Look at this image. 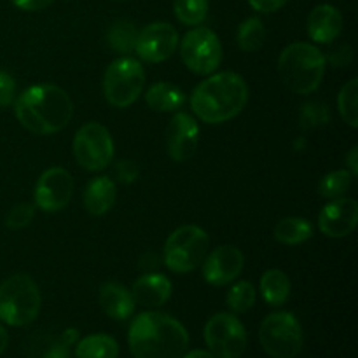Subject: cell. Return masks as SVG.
I'll use <instances>...</instances> for the list:
<instances>
[{"label": "cell", "instance_id": "obj_6", "mask_svg": "<svg viewBox=\"0 0 358 358\" xmlns=\"http://www.w3.org/2000/svg\"><path fill=\"white\" fill-rule=\"evenodd\" d=\"M208 234L198 226H182L168 236L164 243V264L173 273H191L205 261L208 252Z\"/></svg>", "mask_w": 358, "mask_h": 358}, {"label": "cell", "instance_id": "obj_36", "mask_svg": "<svg viewBox=\"0 0 358 358\" xmlns=\"http://www.w3.org/2000/svg\"><path fill=\"white\" fill-rule=\"evenodd\" d=\"M248 3H250L252 9L257 10V13L269 14L282 9L283 6L289 3V0H248Z\"/></svg>", "mask_w": 358, "mask_h": 358}, {"label": "cell", "instance_id": "obj_33", "mask_svg": "<svg viewBox=\"0 0 358 358\" xmlns=\"http://www.w3.org/2000/svg\"><path fill=\"white\" fill-rule=\"evenodd\" d=\"M16 96V80L6 70H0V108L9 107Z\"/></svg>", "mask_w": 358, "mask_h": 358}, {"label": "cell", "instance_id": "obj_15", "mask_svg": "<svg viewBox=\"0 0 358 358\" xmlns=\"http://www.w3.org/2000/svg\"><path fill=\"white\" fill-rule=\"evenodd\" d=\"M358 224V203L352 198L331 199L318 215V229L327 238H346Z\"/></svg>", "mask_w": 358, "mask_h": 358}, {"label": "cell", "instance_id": "obj_26", "mask_svg": "<svg viewBox=\"0 0 358 358\" xmlns=\"http://www.w3.org/2000/svg\"><path fill=\"white\" fill-rule=\"evenodd\" d=\"M238 45L245 52H255L264 45L266 28L259 17H247L238 27Z\"/></svg>", "mask_w": 358, "mask_h": 358}, {"label": "cell", "instance_id": "obj_5", "mask_svg": "<svg viewBox=\"0 0 358 358\" xmlns=\"http://www.w3.org/2000/svg\"><path fill=\"white\" fill-rule=\"evenodd\" d=\"M41 304V290L28 275H14L0 285V320L10 327L30 325Z\"/></svg>", "mask_w": 358, "mask_h": 358}, {"label": "cell", "instance_id": "obj_32", "mask_svg": "<svg viewBox=\"0 0 358 358\" xmlns=\"http://www.w3.org/2000/svg\"><path fill=\"white\" fill-rule=\"evenodd\" d=\"M35 215V206L30 203H20L6 217V226L13 231H20L31 222Z\"/></svg>", "mask_w": 358, "mask_h": 358}, {"label": "cell", "instance_id": "obj_28", "mask_svg": "<svg viewBox=\"0 0 358 358\" xmlns=\"http://www.w3.org/2000/svg\"><path fill=\"white\" fill-rule=\"evenodd\" d=\"M338 108L350 128H358V79H352L341 87L338 96Z\"/></svg>", "mask_w": 358, "mask_h": 358}, {"label": "cell", "instance_id": "obj_29", "mask_svg": "<svg viewBox=\"0 0 358 358\" xmlns=\"http://www.w3.org/2000/svg\"><path fill=\"white\" fill-rule=\"evenodd\" d=\"M173 13L182 24L198 27L206 20L208 0H175Z\"/></svg>", "mask_w": 358, "mask_h": 358}, {"label": "cell", "instance_id": "obj_37", "mask_svg": "<svg viewBox=\"0 0 358 358\" xmlns=\"http://www.w3.org/2000/svg\"><path fill=\"white\" fill-rule=\"evenodd\" d=\"M17 9L28 10V13H35V10H42L45 7L51 6L55 0H10Z\"/></svg>", "mask_w": 358, "mask_h": 358}, {"label": "cell", "instance_id": "obj_38", "mask_svg": "<svg viewBox=\"0 0 358 358\" xmlns=\"http://www.w3.org/2000/svg\"><path fill=\"white\" fill-rule=\"evenodd\" d=\"M42 358H70V350L65 343H58V345H52Z\"/></svg>", "mask_w": 358, "mask_h": 358}, {"label": "cell", "instance_id": "obj_23", "mask_svg": "<svg viewBox=\"0 0 358 358\" xmlns=\"http://www.w3.org/2000/svg\"><path fill=\"white\" fill-rule=\"evenodd\" d=\"M315 233L313 224L301 217H287L275 226V238L283 245H301Z\"/></svg>", "mask_w": 358, "mask_h": 358}, {"label": "cell", "instance_id": "obj_42", "mask_svg": "<svg viewBox=\"0 0 358 358\" xmlns=\"http://www.w3.org/2000/svg\"><path fill=\"white\" fill-rule=\"evenodd\" d=\"M76 338H77V331H73V329L72 331H66L65 334H63V343H65L66 346H70L73 341H76Z\"/></svg>", "mask_w": 358, "mask_h": 358}, {"label": "cell", "instance_id": "obj_16", "mask_svg": "<svg viewBox=\"0 0 358 358\" xmlns=\"http://www.w3.org/2000/svg\"><path fill=\"white\" fill-rule=\"evenodd\" d=\"M199 143V126L192 115L177 112L166 129L168 154L177 163H184L194 156Z\"/></svg>", "mask_w": 358, "mask_h": 358}, {"label": "cell", "instance_id": "obj_40", "mask_svg": "<svg viewBox=\"0 0 358 358\" xmlns=\"http://www.w3.org/2000/svg\"><path fill=\"white\" fill-rule=\"evenodd\" d=\"M182 358H217L213 353L206 352V350H192V352L184 353Z\"/></svg>", "mask_w": 358, "mask_h": 358}, {"label": "cell", "instance_id": "obj_35", "mask_svg": "<svg viewBox=\"0 0 358 358\" xmlns=\"http://www.w3.org/2000/svg\"><path fill=\"white\" fill-rule=\"evenodd\" d=\"M115 175L122 184H133L138 178V166L129 159H121L115 163Z\"/></svg>", "mask_w": 358, "mask_h": 358}, {"label": "cell", "instance_id": "obj_39", "mask_svg": "<svg viewBox=\"0 0 358 358\" xmlns=\"http://www.w3.org/2000/svg\"><path fill=\"white\" fill-rule=\"evenodd\" d=\"M346 164H348V171L353 175V177H357L358 175V147H352V150L348 152V156H346Z\"/></svg>", "mask_w": 358, "mask_h": 358}, {"label": "cell", "instance_id": "obj_30", "mask_svg": "<svg viewBox=\"0 0 358 358\" xmlns=\"http://www.w3.org/2000/svg\"><path fill=\"white\" fill-rule=\"evenodd\" d=\"M257 299V290L250 282H238L227 292L226 303L233 313H247Z\"/></svg>", "mask_w": 358, "mask_h": 358}, {"label": "cell", "instance_id": "obj_25", "mask_svg": "<svg viewBox=\"0 0 358 358\" xmlns=\"http://www.w3.org/2000/svg\"><path fill=\"white\" fill-rule=\"evenodd\" d=\"M136 37H138V30L128 20L115 21L107 31L108 45L119 55H129V52L135 51Z\"/></svg>", "mask_w": 358, "mask_h": 358}, {"label": "cell", "instance_id": "obj_2", "mask_svg": "<svg viewBox=\"0 0 358 358\" xmlns=\"http://www.w3.org/2000/svg\"><path fill=\"white\" fill-rule=\"evenodd\" d=\"M129 352L135 358H182L189 334L177 318L159 311L140 313L129 325Z\"/></svg>", "mask_w": 358, "mask_h": 358}, {"label": "cell", "instance_id": "obj_9", "mask_svg": "<svg viewBox=\"0 0 358 358\" xmlns=\"http://www.w3.org/2000/svg\"><path fill=\"white\" fill-rule=\"evenodd\" d=\"M73 156L87 171H101L114 159V140L100 122H86L73 138Z\"/></svg>", "mask_w": 358, "mask_h": 358}, {"label": "cell", "instance_id": "obj_20", "mask_svg": "<svg viewBox=\"0 0 358 358\" xmlns=\"http://www.w3.org/2000/svg\"><path fill=\"white\" fill-rule=\"evenodd\" d=\"M117 199V185L108 177H96L87 182L84 189V208L94 217L105 215Z\"/></svg>", "mask_w": 358, "mask_h": 358}, {"label": "cell", "instance_id": "obj_8", "mask_svg": "<svg viewBox=\"0 0 358 358\" xmlns=\"http://www.w3.org/2000/svg\"><path fill=\"white\" fill-rule=\"evenodd\" d=\"M259 341L273 358H296L303 350V327L294 313L276 311L261 324Z\"/></svg>", "mask_w": 358, "mask_h": 358}, {"label": "cell", "instance_id": "obj_7", "mask_svg": "<svg viewBox=\"0 0 358 358\" xmlns=\"http://www.w3.org/2000/svg\"><path fill=\"white\" fill-rule=\"evenodd\" d=\"M145 87V70L135 58H119L107 66L103 76V94L110 105L126 108L135 103Z\"/></svg>", "mask_w": 358, "mask_h": 358}, {"label": "cell", "instance_id": "obj_21", "mask_svg": "<svg viewBox=\"0 0 358 358\" xmlns=\"http://www.w3.org/2000/svg\"><path fill=\"white\" fill-rule=\"evenodd\" d=\"M145 101L156 112H175L184 105L185 93L171 83H156L147 90Z\"/></svg>", "mask_w": 358, "mask_h": 358}, {"label": "cell", "instance_id": "obj_10", "mask_svg": "<svg viewBox=\"0 0 358 358\" xmlns=\"http://www.w3.org/2000/svg\"><path fill=\"white\" fill-rule=\"evenodd\" d=\"M180 56L191 72L198 76H210L222 62V44L213 30L196 27L182 38Z\"/></svg>", "mask_w": 358, "mask_h": 358}, {"label": "cell", "instance_id": "obj_3", "mask_svg": "<svg viewBox=\"0 0 358 358\" xmlns=\"http://www.w3.org/2000/svg\"><path fill=\"white\" fill-rule=\"evenodd\" d=\"M248 101V86L234 72H220L196 86L191 96L192 112L206 124H220L236 117Z\"/></svg>", "mask_w": 358, "mask_h": 358}, {"label": "cell", "instance_id": "obj_34", "mask_svg": "<svg viewBox=\"0 0 358 358\" xmlns=\"http://www.w3.org/2000/svg\"><path fill=\"white\" fill-rule=\"evenodd\" d=\"M353 59V49L348 44L336 45L332 51H329V55L325 56V62L331 63L334 69H343V66H348Z\"/></svg>", "mask_w": 358, "mask_h": 358}, {"label": "cell", "instance_id": "obj_19", "mask_svg": "<svg viewBox=\"0 0 358 358\" xmlns=\"http://www.w3.org/2000/svg\"><path fill=\"white\" fill-rule=\"evenodd\" d=\"M100 306L107 317L112 320H128L135 313V299L131 290L126 289L122 283L108 282L100 289Z\"/></svg>", "mask_w": 358, "mask_h": 358}, {"label": "cell", "instance_id": "obj_31", "mask_svg": "<svg viewBox=\"0 0 358 358\" xmlns=\"http://www.w3.org/2000/svg\"><path fill=\"white\" fill-rule=\"evenodd\" d=\"M331 121V112L329 107L322 101H308L301 107L299 122L303 129H315L322 128Z\"/></svg>", "mask_w": 358, "mask_h": 358}, {"label": "cell", "instance_id": "obj_27", "mask_svg": "<svg viewBox=\"0 0 358 358\" xmlns=\"http://www.w3.org/2000/svg\"><path fill=\"white\" fill-rule=\"evenodd\" d=\"M353 175L348 170H336L324 175V178L318 184V192L325 199L343 198L350 191L353 184Z\"/></svg>", "mask_w": 358, "mask_h": 358}, {"label": "cell", "instance_id": "obj_22", "mask_svg": "<svg viewBox=\"0 0 358 358\" xmlns=\"http://www.w3.org/2000/svg\"><path fill=\"white\" fill-rule=\"evenodd\" d=\"M262 299L269 306H283L290 297V280L282 269H268L261 276Z\"/></svg>", "mask_w": 358, "mask_h": 358}, {"label": "cell", "instance_id": "obj_4", "mask_svg": "<svg viewBox=\"0 0 358 358\" xmlns=\"http://www.w3.org/2000/svg\"><path fill=\"white\" fill-rule=\"evenodd\" d=\"M325 55L313 44L294 42L278 58V73L283 84L296 94H311L325 76Z\"/></svg>", "mask_w": 358, "mask_h": 358}, {"label": "cell", "instance_id": "obj_41", "mask_svg": "<svg viewBox=\"0 0 358 358\" xmlns=\"http://www.w3.org/2000/svg\"><path fill=\"white\" fill-rule=\"evenodd\" d=\"M7 345H9V334H7L6 329L0 325V355H2L3 352H6Z\"/></svg>", "mask_w": 358, "mask_h": 358}, {"label": "cell", "instance_id": "obj_24", "mask_svg": "<svg viewBox=\"0 0 358 358\" xmlns=\"http://www.w3.org/2000/svg\"><path fill=\"white\" fill-rule=\"evenodd\" d=\"M77 358H117L119 345L112 336L93 334L86 336L77 343Z\"/></svg>", "mask_w": 358, "mask_h": 358}, {"label": "cell", "instance_id": "obj_1", "mask_svg": "<svg viewBox=\"0 0 358 358\" xmlns=\"http://www.w3.org/2000/svg\"><path fill=\"white\" fill-rule=\"evenodd\" d=\"M17 121L35 135H52L65 128L73 115L69 93L55 84L30 86L14 101Z\"/></svg>", "mask_w": 358, "mask_h": 358}, {"label": "cell", "instance_id": "obj_12", "mask_svg": "<svg viewBox=\"0 0 358 358\" xmlns=\"http://www.w3.org/2000/svg\"><path fill=\"white\" fill-rule=\"evenodd\" d=\"M178 31L166 21H156L138 31L135 51L147 63L166 62L178 48Z\"/></svg>", "mask_w": 358, "mask_h": 358}, {"label": "cell", "instance_id": "obj_14", "mask_svg": "<svg viewBox=\"0 0 358 358\" xmlns=\"http://www.w3.org/2000/svg\"><path fill=\"white\" fill-rule=\"evenodd\" d=\"M245 266L243 252L233 245L217 247L212 254L205 257L203 278L213 287H224L233 283L241 275Z\"/></svg>", "mask_w": 358, "mask_h": 358}, {"label": "cell", "instance_id": "obj_13", "mask_svg": "<svg viewBox=\"0 0 358 358\" xmlns=\"http://www.w3.org/2000/svg\"><path fill=\"white\" fill-rule=\"evenodd\" d=\"M73 178L65 168H49L37 180L34 192L35 206L42 212L55 213L65 208L72 199Z\"/></svg>", "mask_w": 358, "mask_h": 358}, {"label": "cell", "instance_id": "obj_18", "mask_svg": "<svg viewBox=\"0 0 358 358\" xmlns=\"http://www.w3.org/2000/svg\"><path fill=\"white\" fill-rule=\"evenodd\" d=\"M171 290H173V285L166 276L159 273H147L133 283L131 294L135 304L145 308H159L170 299Z\"/></svg>", "mask_w": 358, "mask_h": 358}, {"label": "cell", "instance_id": "obj_11", "mask_svg": "<svg viewBox=\"0 0 358 358\" xmlns=\"http://www.w3.org/2000/svg\"><path fill=\"white\" fill-rule=\"evenodd\" d=\"M205 343L217 358H240L247 350L248 336L233 313H217L206 322Z\"/></svg>", "mask_w": 358, "mask_h": 358}, {"label": "cell", "instance_id": "obj_17", "mask_svg": "<svg viewBox=\"0 0 358 358\" xmlns=\"http://www.w3.org/2000/svg\"><path fill=\"white\" fill-rule=\"evenodd\" d=\"M343 16L331 3L317 6L308 16V35L317 44H331L341 35Z\"/></svg>", "mask_w": 358, "mask_h": 358}]
</instances>
